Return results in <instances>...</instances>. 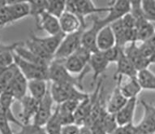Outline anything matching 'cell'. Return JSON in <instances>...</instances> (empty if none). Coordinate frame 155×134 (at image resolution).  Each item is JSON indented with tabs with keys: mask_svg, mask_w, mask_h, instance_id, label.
I'll list each match as a JSON object with an SVG mask.
<instances>
[{
	"mask_svg": "<svg viewBox=\"0 0 155 134\" xmlns=\"http://www.w3.org/2000/svg\"><path fill=\"white\" fill-rule=\"evenodd\" d=\"M85 29H81L76 33L68 34L60 44L58 51L54 56V59L65 60L73 55L82 46V35Z\"/></svg>",
	"mask_w": 155,
	"mask_h": 134,
	"instance_id": "obj_6",
	"label": "cell"
},
{
	"mask_svg": "<svg viewBox=\"0 0 155 134\" xmlns=\"http://www.w3.org/2000/svg\"><path fill=\"white\" fill-rule=\"evenodd\" d=\"M144 107V115L141 120L135 125V134L155 133V105L145 100L140 101Z\"/></svg>",
	"mask_w": 155,
	"mask_h": 134,
	"instance_id": "obj_7",
	"label": "cell"
},
{
	"mask_svg": "<svg viewBox=\"0 0 155 134\" xmlns=\"http://www.w3.org/2000/svg\"><path fill=\"white\" fill-rule=\"evenodd\" d=\"M116 64H117V69H116V71L114 72V79L118 76H125L128 78L137 76V70L136 69L129 59L126 56V55L124 54V50L122 55H120Z\"/></svg>",
	"mask_w": 155,
	"mask_h": 134,
	"instance_id": "obj_22",
	"label": "cell"
},
{
	"mask_svg": "<svg viewBox=\"0 0 155 134\" xmlns=\"http://www.w3.org/2000/svg\"><path fill=\"white\" fill-rule=\"evenodd\" d=\"M92 134H107L103 128L99 123H95V124L91 127Z\"/></svg>",
	"mask_w": 155,
	"mask_h": 134,
	"instance_id": "obj_39",
	"label": "cell"
},
{
	"mask_svg": "<svg viewBox=\"0 0 155 134\" xmlns=\"http://www.w3.org/2000/svg\"><path fill=\"white\" fill-rule=\"evenodd\" d=\"M109 64L110 63L102 52L97 51L92 54L89 66L93 71V82H92L93 85L97 84L101 75L104 73Z\"/></svg>",
	"mask_w": 155,
	"mask_h": 134,
	"instance_id": "obj_15",
	"label": "cell"
},
{
	"mask_svg": "<svg viewBox=\"0 0 155 134\" xmlns=\"http://www.w3.org/2000/svg\"><path fill=\"white\" fill-rule=\"evenodd\" d=\"M124 48H122V47H120L118 46H114V47H112V48L109 49V50H107L102 53L104 54L105 57L110 63H116L117 61L119 60L120 55L124 52Z\"/></svg>",
	"mask_w": 155,
	"mask_h": 134,
	"instance_id": "obj_35",
	"label": "cell"
},
{
	"mask_svg": "<svg viewBox=\"0 0 155 134\" xmlns=\"http://www.w3.org/2000/svg\"><path fill=\"white\" fill-rule=\"evenodd\" d=\"M116 46V40L114 32L110 25H107L102 28L97 36V48L101 52L109 50Z\"/></svg>",
	"mask_w": 155,
	"mask_h": 134,
	"instance_id": "obj_20",
	"label": "cell"
},
{
	"mask_svg": "<svg viewBox=\"0 0 155 134\" xmlns=\"http://www.w3.org/2000/svg\"><path fill=\"white\" fill-rule=\"evenodd\" d=\"M92 54L93 53L91 51L81 46L76 51V52L64 60V66L71 75H81L84 72L90 69L89 63Z\"/></svg>",
	"mask_w": 155,
	"mask_h": 134,
	"instance_id": "obj_4",
	"label": "cell"
},
{
	"mask_svg": "<svg viewBox=\"0 0 155 134\" xmlns=\"http://www.w3.org/2000/svg\"><path fill=\"white\" fill-rule=\"evenodd\" d=\"M67 1L64 0H51L47 1V10L46 12L59 19L66 12Z\"/></svg>",
	"mask_w": 155,
	"mask_h": 134,
	"instance_id": "obj_30",
	"label": "cell"
},
{
	"mask_svg": "<svg viewBox=\"0 0 155 134\" xmlns=\"http://www.w3.org/2000/svg\"><path fill=\"white\" fill-rule=\"evenodd\" d=\"M20 102L21 103V111L19 116V120L22 124H30L37 113L39 102L30 95H26Z\"/></svg>",
	"mask_w": 155,
	"mask_h": 134,
	"instance_id": "obj_13",
	"label": "cell"
},
{
	"mask_svg": "<svg viewBox=\"0 0 155 134\" xmlns=\"http://www.w3.org/2000/svg\"><path fill=\"white\" fill-rule=\"evenodd\" d=\"M122 78L123 76H118L114 79L116 81V85L113 89L108 102L106 105L107 111L110 114H116L127 102V99L124 96L120 89V83L122 82Z\"/></svg>",
	"mask_w": 155,
	"mask_h": 134,
	"instance_id": "obj_11",
	"label": "cell"
},
{
	"mask_svg": "<svg viewBox=\"0 0 155 134\" xmlns=\"http://www.w3.org/2000/svg\"><path fill=\"white\" fill-rule=\"evenodd\" d=\"M15 134H47L45 127L39 126L37 124H22L21 126V130Z\"/></svg>",
	"mask_w": 155,
	"mask_h": 134,
	"instance_id": "obj_34",
	"label": "cell"
},
{
	"mask_svg": "<svg viewBox=\"0 0 155 134\" xmlns=\"http://www.w3.org/2000/svg\"><path fill=\"white\" fill-rule=\"evenodd\" d=\"M120 89L124 96L128 100L131 99H136L137 98L142 89L140 87V85L138 81L137 76L128 78L126 82L123 83V81L120 83Z\"/></svg>",
	"mask_w": 155,
	"mask_h": 134,
	"instance_id": "obj_24",
	"label": "cell"
},
{
	"mask_svg": "<svg viewBox=\"0 0 155 134\" xmlns=\"http://www.w3.org/2000/svg\"><path fill=\"white\" fill-rule=\"evenodd\" d=\"M14 63L28 81L46 80L49 81V67L39 66L27 62L14 53Z\"/></svg>",
	"mask_w": 155,
	"mask_h": 134,
	"instance_id": "obj_5",
	"label": "cell"
},
{
	"mask_svg": "<svg viewBox=\"0 0 155 134\" xmlns=\"http://www.w3.org/2000/svg\"><path fill=\"white\" fill-rule=\"evenodd\" d=\"M149 60H150V64H152V63H155V51H153V53L151 55L150 58H149Z\"/></svg>",
	"mask_w": 155,
	"mask_h": 134,
	"instance_id": "obj_42",
	"label": "cell"
},
{
	"mask_svg": "<svg viewBox=\"0 0 155 134\" xmlns=\"http://www.w3.org/2000/svg\"><path fill=\"white\" fill-rule=\"evenodd\" d=\"M137 103V98L128 99L124 106L115 114L116 121L119 126H123L133 123Z\"/></svg>",
	"mask_w": 155,
	"mask_h": 134,
	"instance_id": "obj_19",
	"label": "cell"
},
{
	"mask_svg": "<svg viewBox=\"0 0 155 134\" xmlns=\"http://www.w3.org/2000/svg\"><path fill=\"white\" fill-rule=\"evenodd\" d=\"M59 21L61 31L66 35L76 33L81 29H86L83 27L79 18L68 11L59 18Z\"/></svg>",
	"mask_w": 155,
	"mask_h": 134,
	"instance_id": "obj_17",
	"label": "cell"
},
{
	"mask_svg": "<svg viewBox=\"0 0 155 134\" xmlns=\"http://www.w3.org/2000/svg\"><path fill=\"white\" fill-rule=\"evenodd\" d=\"M23 42H15L13 44H11V45H3L2 43H0V55L2 54L5 53L7 51H15V48L19 46L20 45H21Z\"/></svg>",
	"mask_w": 155,
	"mask_h": 134,
	"instance_id": "obj_38",
	"label": "cell"
},
{
	"mask_svg": "<svg viewBox=\"0 0 155 134\" xmlns=\"http://www.w3.org/2000/svg\"><path fill=\"white\" fill-rule=\"evenodd\" d=\"M28 80L17 68L15 75L10 83L8 84L5 90L11 92L13 96L15 97V100L21 101L24 97L26 96V92L28 90Z\"/></svg>",
	"mask_w": 155,
	"mask_h": 134,
	"instance_id": "obj_12",
	"label": "cell"
},
{
	"mask_svg": "<svg viewBox=\"0 0 155 134\" xmlns=\"http://www.w3.org/2000/svg\"><path fill=\"white\" fill-rule=\"evenodd\" d=\"M124 54L129 59L137 72L147 69L150 65L149 59L145 57L136 43H130L129 46L124 47Z\"/></svg>",
	"mask_w": 155,
	"mask_h": 134,
	"instance_id": "obj_14",
	"label": "cell"
},
{
	"mask_svg": "<svg viewBox=\"0 0 155 134\" xmlns=\"http://www.w3.org/2000/svg\"><path fill=\"white\" fill-rule=\"evenodd\" d=\"M28 90L29 95L37 101L40 102L48 93V84L46 80H33L28 81Z\"/></svg>",
	"mask_w": 155,
	"mask_h": 134,
	"instance_id": "obj_23",
	"label": "cell"
},
{
	"mask_svg": "<svg viewBox=\"0 0 155 134\" xmlns=\"http://www.w3.org/2000/svg\"><path fill=\"white\" fill-rule=\"evenodd\" d=\"M131 12V2L130 1H112L110 3L109 12L104 18H100V22L104 27L110 25L112 23L122 19L124 15Z\"/></svg>",
	"mask_w": 155,
	"mask_h": 134,
	"instance_id": "obj_8",
	"label": "cell"
},
{
	"mask_svg": "<svg viewBox=\"0 0 155 134\" xmlns=\"http://www.w3.org/2000/svg\"><path fill=\"white\" fill-rule=\"evenodd\" d=\"M12 21L15 22L19 20L30 15V6L28 1H7Z\"/></svg>",
	"mask_w": 155,
	"mask_h": 134,
	"instance_id": "obj_21",
	"label": "cell"
},
{
	"mask_svg": "<svg viewBox=\"0 0 155 134\" xmlns=\"http://www.w3.org/2000/svg\"><path fill=\"white\" fill-rule=\"evenodd\" d=\"M89 71H90V69L84 72L81 75L74 76L67 70L64 66V60L53 59V61L49 66V81H51V82H56V83L73 85L77 88H79L80 89L83 90L84 87H83L82 81L84 80L85 75Z\"/></svg>",
	"mask_w": 155,
	"mask_h": 134,
	"instance_id": "obj_1",
	"label": "cell"
},
{
	"mask_svg": "<svg viewBox=\"0 0 155 134\" xmlns=\"http://www.w3.org/2000/svg\"><path fill=\"white\" fill-rule=\"evenodd\" d=\"M14 53L16 54L19 57H21V59H23L27 62H29L31 63H34L37 65L43 66V67H49L51 63L46 62V61L41 59V58H39L38 56H37L35 54H33V52H31L29 50L26 48L25 46V43H22L21 45L17 46L15 48Z\"/></svg>",
	"mask_w": 155,
	"mask_h": 134,
	"instance_id": "obj_26",
	"label": "cell"
},
{
	"mask_svg": "<svg viewBox=\"0 0 155 134\" xmlns=\"http://www.w3.org/2000/svg\"><path fill=\"white\" fill-rule=\"evenodd\" d=\"M92 20H93V24L91 27L88 29H85L83 33L81 42L82 46L91 51L92 53H94L98 51L97 48V36L99 33V31L104 27L100 22L99 17L93 16Z\"/></svg>",
	"mask_w": 155,
	"mask_h": 134,
	"instance_id": "obj_10",
	"label": "cell"
},
{
	"mask_svg": "<svg viewBox=\"0 0 155 134\" xmlns=\"http://www.w3.org/2000/svg\"><path fill=\"white\" fill-rule=\"evenodd\" d=\"M137 41L145 42L155 34V28L153 24L150 23L146 19L137 20Z\"/></svg>",
	"mask_w": 155,
	"mask_h": 134,
	"instance_id": "obj_25",
	"label": "cell"
},
{
	"mask_svg": "<svg viewBox=\"0 0 155 134\" xmlns=\"http://www.w3.org/2000/svg\"><path fill=\"white\" fill-rule=\"evenodd\" d=\"M141 7L145 19L150 23L155 24V1L143 0L141 1Z\"/></svg>",
	"mask_w": 155,
	"mask_h": 134,
	"instance_id": "obj_32",
	"label": "cell"
},
{
	"mask_svg": "<svg viewBox=\"0 0 155 134\" xmlns=\"http://www.w3.org/2000/svg\"><path fill=\"white\" fill-rule=\"evenodd\" d=\"M31 36L50 55L54 57L66 34L64 33H60L59 34L48 36L46 38H39L34 34H31Z\"/></svg>",
	"mask_w": 155,
	"mask_h": 134,
	"instance_id": "obj_18",
	"label": "cell"
},
{
	"mask_svg": "<svg viewBox=\"0 0 155 134\" xmlns=\"http://www.w3.org/2000/svg\"><path fill=\"white\" fill-rule=\"evenodd\" d=\"M15 100V97L13 96L11 92L8 91V90H4L2 94H0V106L8 113L12 112V106L14 103Z\"/></svg>",
	"mask_w": 155,
	"mask_h": 134,
	"instance_id": "obj_33",
	"label": "cell"
},
{
	"mask_svg": "<svg viewBox=\"0 0 155 134\" xmlns=\"http://www.w3.org/2000/svg\"><path fill=\"white\" fill-rule=\"evenodd\" d=\"M112 134H135V125L132 123L123 126H118Z\"/></svg>",
	"mask_w": 155,
	"mask_h": 134,
	"instance_id": "obj_36",
	"label": "cell"
},
{
	"mask_svg": "<svg viewBox=\"0 0 155 134\" xmlns=\"http://www.w3.org/2000/svg\"><path fill=\"white\" fill-rule=\"evenodd\" d=\"M154 134H155V133H154Z\"/></svg>",
	"mask_w": 155,
	"mask_h": 134,
	"instance_id": "obj_44",
	"label": "cell"
},
{
	"mask_svg": "<svg viewBox=\"0 0 155 134\" xmlns=\"http://www.w3.org/2000/svg\"><path fill=\"white\" fill-rule=\"evenodd\" d=\"M54 102L51 97L50 89H49V91L46 96L44 97V99L41 101L39 102L38 111H37V113H36L32 123L39 125V126L45 127L46 123L48 122L53 114L54 111H52V109H53Z\"/></svg>",
	"mask_w": 155,
	"mask_h": 134,
	"instance_id": "obj_9",
	"label": "cell"
},
{
	"mask_svg": "<svg viewBox=\"0 0 155 134\" xmlns=\"http://www.w3.org/2000/svg\"><path fill=\"white\" fill-rule=\"evenodd\" d=\"M137 79L142 89L155 90V74L149 69L138 72Z\"/></svg>",
	"mask_w": 155,
	"mask_h": 134,
	"instance_id": "obj_27",
	"label": "cell"
},
{
	"mask_svg": "<svg viewBox=\"0 0 155 134\" xmlns=\"http://www.w3.org/2000/svg\"><path fill=\"white\" fill-rule=\"evenodd\" d=\"M50 92L54 102L58 105L64 103V102L68 100L82 102L89 96V94L83 92L76 86L65 83L51 82Z\"/></svg>",
	"mask_w": 155,
	"mask_h": 134,
	"instance_id": "obj_2",
	"label": "cell"
},
{
	"mask_svg": "<svg viewBox=\"0 0 155 134\" xmlns=\"http://www.w3.org/2000/svg\"><path fill=\"white\" fill-rule=\"evenodd\" d=\"M145 42L147 44L148 46H150V48L153 49V51H155V34L154 35H153L150 39H148L147 41H145Z\"/></svg>",
	"mask_w": 155,
	"mask_h": 134,
	"instance_id": "obj_40",
	"label": "cell"
},
{
	"mask_svg": "<svg viewBox=\"0 0 155 134\" xmlns=\"http://www.w3.org/2000/svg\"><path fill=\"white\" fill-rule=\"evenodd\" d=\"M153 25H154V28H155V24H153Z\"/></svg>",
	"mask_w": 155,
	"mask_h": 134,
	"instance_id": "obj_43",
	"label": "cell"
},
{
	"mask_svg": "<svg viewBox=\"0 0 155 134\" xmlns=\"http://www.w3.org/2000/svg\"><path fill=\"white\" fill-rule=\"evenodd\" d=\"M96 123H99L102 125L107 134H112L119 126L116 121L115 115L110 114L107 111L102 114Z\"/></svg>",
	"mask_w": 155,
	"mask_h": 134,
	"instance_id": "obj_29",
	"label": "cell"
},
{
	"mask_svg": "<svg viewBox=\"0 0 155 134\" xmlns=\"http://www.w3.org/2000/svg\"><path fill=\"white\" fill-rule=\"evenodd\" d=\"M36 25L38 29L45 31L49 36L56 35L63 33L59 25V21L58 18L54 17L47 12H44L36 21Z\"/></svg>",
	"mask_w": 155,
	"mask_h": 134,
	"instance_id": "obj_16",
	"label": "cell"
},
{
	"mask_svg": "<svg viewBox=\"0 0 155 134\" xmlns=\"http://www.w3.org/2000/svg\"><path fill=\"white\" fill-rule=\"evenodd\" d=\"M66 11L73 13L79 18L82 25L86 28L85 17L88 15H94L97 13L108 12V8H98L94 3L93 1L89 0H69L67 1Z\"/></svg>",
	"mask_w": 155,
	"mask_h": 134,
	"instance_id": "obj_3",
	"label": "cell"
},
{
	"mask_svg": "<svg viewBox=\"0 0 155 134\" xmlns=\"http://www.w3.org/2000/svg\"><path fill=\"white\" fill-rule=\"evenodd\" d=\"M81 126L76 124H71L65 125L61 130V134H79Z\"/></svg>",
	"mask_w": 155,
	"mask_h": 134,
	"instance_id": "obj_37",
	"label": "cell"
},
{
	"mask_svg": "<svg viewBox=\"0 0 155 134\" xmlns=\"http://www.w3.org/2000/svg\"><path fill=\"white\" fill-rule=\"evenodd\" d=\"M63 127L64 125L62 124L60 116H59V107L57 106L51 117L45 125V129L47 134H61Z\"/></svg>",
	"mask_w": 155,
	"mask_h": 134,
	"instance_id": "obj_28",
	"label": "cell"
},
{
	"mask_svg": "<svg viewBox=\"0 0 155 134\" xmlns=\"http://www.w3.org/2000/svg\"><path fill=\"white\" fill-rule=\"evenodd\" d=\"M28 3L30 6V15L36 21L47 10V0H32L28 1Z\"/></svg>",
	"mask_w": 155,
	"mask_h": 134,
	"instance_id": "obj_31",
	"label": "cell"
},
{
	"mask_svg": "<svg viewBox=\"0 0 155 134\" xmlns=\"http://www.w3.org/2000/svg\"><path fill=\"white\" fill-rule=\"evenodd\" d=\"M79 134H92L91 128L89 126H86V125L81 126Z\"/></svg>",
	"mask_w": 155,
	"mask_h": 134,
	"instance_id": "obj_41",
	"label": "cell"
}]
</instances>
